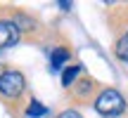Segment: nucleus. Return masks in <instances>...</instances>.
I'll use <instances>...</instances> for the list:
<instances>
[{"label": "nucleus", "instance_id": "obj_4", "mask_svg": "<svg viewBox=\"0 0 128 118\" xmlns=\"http://www.w3.org/2000/svg\"><path fill=\"white\" fill-rule=\"evenodd\" d=\"M78 73H81V66H69V68H64V73H62V85L64 87L74 85V80H76Z\"/></svg>", "mask_w": 128, "mask_h": 118}, {"label": "nucleus", "instance_id": "obj_3", "mask_svg": "<svg viewBox=\"0 0 128 118\" xmlns=\"http://www.w3.org/2000/svg\"><path fill=\"white\" fill-rule=\"evenodd\" d=\"M19 40V28L12 21H0V47H10Z\"/></svg>", "mask_w": 128, "mask_h": 118}, {"label": "nucleus", "instance_id": "obj_6", "mask_svg": "<svg viewBox=\"0 0 128 118\" xmlns=\"http://www.w3.org/2000/svg\"><path fill=\"white\" fill-rule=\"evenodd\" d=\"M116 57H119L121 61H128V38L126 36L116 43Z\"/></svg>", "mask_w": 128, "mask_h": 118}, {"label": "nucleus", "instance_id": "obj_8", "mask_svg": "<svg viewBox=\"0 0 128 118\" xmlns=\"http://www.w3.org/2000/svg\"><path fill=\"white\" fill-rule=\"evenodd\" d=\"M60 118H83V116L78 114V111H71V109H69V111H62Z\"/></svg>", "mask_w": 128, "mask_h": 118}, {"label": "nucleus", "instance_id": "obj_2", "mask_svg": "<svg viewBox=\"0 0 128 118\" xmlns=\"http://www.w3.org/2000/svg\"><path fill=\"white\" fill-rule=\"evenodd\" d=\"M24 90V76L19 71H5L0 76V92L5 97H17Z\"/></svg>", "mask_w": 128, "mask_h": 118}, {"label": "nucleus", "instance_id": "obj_1", "mask_svg": "<svg viewBox=\"0 0 128 118\" xmlns=\"http://www.w3.org/2000/svg\"><path fill=\"white\" fill-rule=\"evenodd\" d=\"M95 109L102 116H119L126 109V102L116 90H102L95 99Z\"/></svg>", "mask_w": 128, "mask_h": 118}, {"label": "nucleus", "instance_id": "obj_9", "mask_svg": "<svg viewBox=\"0 0 128 118\" xmlns=\"http://www.w3.org/2000/svg\"><path fill=\"white\" fill-rule=\"evenodd\" d=\"M126 38H128V33H126Z\"/></svg>", "mask_w": 128, "mask_h": 118}, {"label": "nucleus", "instance_id": "obj_7", "mask_svg": "<svg viewBox=\"0 0 128 118\" xmlns=\"http://www.w3.org/2000/svg\"><path fill=\"white\" fill-rule=\"evenodd\" d=\"M45 111H48V109H45V106H43V104H38V102H36V99H33V102H31V104H28V109H26V114H28V116H33V118H36V116H45Z\"/></svg>", "mask_w": 128, "mask_h": 118}, {"label": "nucleus", "instance_id": "obj_5", "mask_svg": "<svg viewBox=\"0 0 128 118\" xmlns=\"http://www.w3.org/2000/svg\"><path fill=\"white\" fill-rule=\"evenodd\" d=\"M69 59V50H64V47H60V50H55L52 52V66L55 68H60L64 61Z\"/></svg>", "mask_w": 128, "mask_h": 118}]
</instances>
